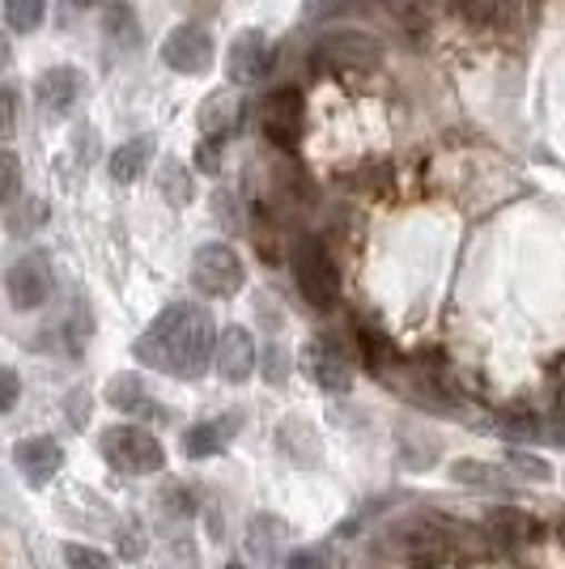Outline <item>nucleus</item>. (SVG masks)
<instances>
[{"instance_id": "c9c22d12", "label": "nucleus", "mask_w": 565, "mask_h": 569, "mask_svg": "<svg viewBox=\"0 0 565 569\" xmlns=\"http://www.w3.org/2000/svg\"><path fill=\"white\" fill-rule=\"evenodd\" d=\"M200 167H205V170H217V144H212V141L200 144Z\"/></svg>"}, {"instance_id": "4c0bfd02", "label": "nucleus", "mask_w": 565, "mask_h": 569, "mask_svg": "<svg viewBox=\"0 0 565 569\" xmlns=\"http://www.w3.org/2000/svg\"><path fill=\"white\" fill-rule=\"evenodd\" d=\"M9 64V39H4V30H0V69Z\"/></svg>"}, {"instance_id": "dca6fc26", "label": "nucleus", "mask_w": 565, "mask_h": 569, "mask_svg": "<svg viewBox=\"0 0 565 569\" xmlns=\"http://www.w3.org/2000/svg\"><path fill=\"white\" fill-rule=\"evenodd\" d=\"M485 527L494 531L502 545H532V540H541V519H532L518 506H497V510H489Z\"/></svg>"}, {"instance_id": "2eb2a0df", "label": "nucleus", "mask_w": 565, "mask_h": 569, "mask_svg": "<svg viewBox=\"0 0 565 569\" xmlns=\"http://www.w3.org/2000/svg\"><path fill=\"white\" fill-rule=\"evenodd\" d=\"M450 480L455 485H472V489H489V493H515V476L502 463H485V459H455L450 463Z\"/></svg>"}, {"instance_id": "2f4dec72", "label": "nucleus", "mask_w": 565, "mask_h": 569, "mask_svg": "<svg viewBox=\"0 0 565 569\" xmlns=\"http://www.w3.org/2000/svg\"><path fill=\"white\" fill-rule=\"evenodd\" d=\"M497 421H502V433H541V417H536V412H515V408H511V412H502Z\"/></svg>"}, {"instance_id": "c756f323", "label": "nucleus", "mask_w": 565, "mask_h": 569, "mask_svg": "<svg viewBox=\"0 0 565 569\" xmlns=\"http://www.w3.org/2000/svg\"><path fill=\"white\" fill-rule=\"evenodd\" d=\"M18 116H22V98H18V90L0 86V141H9V137L18 132Z\"/></svg>"}, {"instance_id": "f257e3e1", "label": "nucleus", "mask_w": 565, "mask_h": 569, "mask_svg": "<svg viewBox=\"0 0 565 569\" xmlns=\"http://www.w3.org/2000/svg\"><path fill=\"white\" fill-rule=\"evenodd\" d=\"M212 319L205 307L191 302H170V307L137 336L132 353L149 370H162L175 379H200L212 366Z\"/></svg>"}, {"instance_id": "423d86ee", "label": "nucleus", "mask_w": 565, "mask_h": 569, "mask_svg": "<svg viewBox=\"0 0 565 569\" xmlns=\"http://www.w3.org/2000/svg\"><path fill=\"white\" fill-rule=\"evenodd\" d=\"M56 289V272L43 251H26L4 272V293L18 310H39Z\"/></svg>"}, {"instance_id": "f3484780", "label": "nucleus", "mask_w": 565, "mask_h": 569, "mask_svg": "<svg viewBox=\"0 0 565 569\" xmlns=\"http://www.w3.org/2000/svg\"><path fill=\"white\" fill-rule=\"evenodd\" d=\"M149 162H153V137H132L111 153V179L128 188L149 170Z\"/></svg>"}, {"instance_id": "0eeeda50", "label": "nucleus", "mask_w": 565, "mask_h": 569, "mask_svg": "<svg viewBox=\"0 0 565 569\" xmlns=\"http://www.w3.org/2000/svg\"><path fill=\"white\" fill-rule=\"evenodd\" d=\"M212 56H217V51H212L209 30L196 22L175 26L162 43V60L175 72H184V77H205V72L212 69Z\"/></svg>"}, {"instance_id": "473e14b6", "label": "nucleus", "mask_w": 565, "mask_h": 569, "mask_svg": "<svg viewBox=\"0 0 565 569\" xmlns=\"http://www.w3.org/2000/svg\"><path fill=\"white\" fill-rule=\"evenodd\" d=\"M18 396H22V379H18L9 366H0V417H4V412H13Z\"/></svg>"}, {"instance_id": "f03ea898", "label": "nucleus", "mask_w": 565, "mask_h": 569, "mask_svg": "<svg viewBox=\"0 0 565 569\" xmlns=\"http://www.w3.org/2000/svg\"><path fill=\"white\" fill-rule=\"evenodd\" d=\"M102 459L123 476H153L166 468V447L141 426H111L98 438Z\"/></svg>"}, {"instance_id": "412c9836", "label": "nucleus", "mask_w": 565, "mask_h": 569, "mask_svg": "<svg viewBox=\"0 0 565 569\" xmlns=\"http://www.w3.org/2000/svg\"><path fill=\"white\" fill-rule=\"evenodd\" d=\"M235 111H238L235 94H226V90H217V94H209L205 102H200V132H205L209 141H217V137H226V132L235 128Z\"/></svg>"}, {"instance_id": "1a4fd4ad", "label": "nucleus", "mask_w": 565, "mask_h": 569, "mask_svg": "<svg viewBox=\"0 0 565 569\" xmlns=\"http://www.w3.org/2000/svg\"><path fill=\"white\" fill-rule=\"evenodd\" d=\"M303 366L315 387H324L328 396H349L354 391V361L340 353L331 340H310L303 349Z\"/></svg>"}, {"instance_id": "4468645a", "label": "nucleus", "mask_w": 565, "mask_h": 569, "mask_svg": "<svg viewBox=\"0 0 565 569\" xmlns=\"http://www.w3.org/2000/svg\"><path fill=\"white\" fill-rule=\"evenodd\" d=\"M238 426H242V417L230 412V417H212V421H200V426H191L184 433V451L188 459H212V455H221L230 442H235Z\"/></svg>"}, {"instance_id": "bb28decb", "label": "nucleus", "mask_w": 565, "mask_h": 569, "mask_svg": "<svg viewBox=\"0 0 565 569\" xmlns=\"http://www.w3.org/2000/svg\"><path fill=\"white\" fill-rule=\"evenodd\" d=\"M65 566L69 569H116L107 552H98L90 545H65Z\"/></svg>"}, {"instance_id": "f8f14e48", "label": "nucleus", "mask_w": 565, "mask_h": 569, "mask_svg": "<svg viewBox=\"0 0 565 569\" xmlns=\"http://www.w3.org/2000/svg\"><path fill=\"white\" fill-rule=\"evenodd\" d=\"M272 69V43L264 30H242L235 43H230V56H226V72L235 86H256L264 81V72Z\"/></svg>"}, {"instance_id": "b1692460", "label": "nucleus", "mask_w": 565, "mask_h": 569, "mask_svg": "<svg viewBox=\"0 0 565 569\" xmlns=\"http://www.w3.org/2000/svg\"><path fill=\"white\" fill-rule=\"evenodd\" d=\"M43 18H48V0H4V22H9V30H18V34L39 30Z\"/></svg>"}, {"instance_id": "7c9ffc66", "label": "nucleus", "mask_w": 565, "mask_h": 569, "mask_svg": "<svg viewBox=\"0 0 565 569\" xmlns=\"http://www.w3.org/2000/svg\"><path fill=\"white\" fill-rule=\"evenodd\" d=\"M116 545H119V552H123V557H128V561H137V557H145V536H141V522H137V519L119 522V531H116Z\"/></svg>"}, {"instance_id": "cd10ccee", "label": "nucleus", "mask_w": 565, "mask_h": 569, "mask_svg": "<svg viewBox=\"0 0 565 569\" xmlns=\"http://www.w3.org/2000/svg\"><path fill=\"white\" fill-rule=\"evenodd\" d=\"M285 569H345L340 566V557L331 552V548H303V552H294Z\"/></svg>"}, {"instance_id": "6e6552de", "label": "nucleus", "mask_w": 565, "mask_h": 569, "mask_svg": "<svg viewBox=\"0 0 565 569\" xmlns=\"http://www.w3.org/2000/svg\"><path fill=\"white\" fill-rule=\"evenodd\" d=\"M259 128L277 149H294L303 137V94L298 90H272L259 102Z\"/></svg>"}, {"instance_id": "72a5a7b5", "label": "nucleus", "mask_w": 565, "mask_h": 569, "mask_svg": "<svg viewBox=\"0 0 565 569\" xmlns=\"http://www.w3.org/2000/svg\"><path fill=\"white\" fill-rule=\"evenodd\" d=\"M162 569H200L191 540H175V545H170V552H166V566Z\"/></svg>"}, {"instance_id": "20e7f679", "label": "nucleus", "mask_w": 565, "mask_h": 569, "mask_svg": "<svg viewBox=\"0 0 565 569\" xmlns=\"http://www.w3.org/2000/svg\"><path fill=\"white\" fill-rule=\"evenodd\" d=\"M242 281H247V268H242V260H238V251L230 242H205L191 256V284L205 298H235Z\"/></svg>"}, {"instance_id": "7ed1b4c3", "label": "nucleus", "mask_w": 565, "mask_h": 569, "mask_svg": "<svg viewBox=\"0 0 565 569\" xmlns=\"http://www.w3.org/2000/svg\"><path fill=\"white\" fill-rule=\"evenodd\" d=\"M294 281H298V293L307 298V307L331 310L340 302V272L319 238H303L294 247Z\"/></svg>"}, {"instance_id": "58836bf2", "label": "nucleus", "mask_w": 565, "mask_h": 569, "mask_svg": "<svg viewBox=\"0 0 565 569\" xmlns=\"http://www.w3.org/2000/svg\"><path fill=\"white\" fill-rule=\"evenodd\" d=\"M69 4H77V9H90V4H95V0H69Z\"/></svg>"}, {"instance_id": "c85d7f7f", "label": "nucleus", "mask_w": 565, "mask_h": 569, "mask_svg": "<svg viewBox=\"0 0 565 569\" xmlns=\"http://www.w3.org/2000/svg\"><path fill=\"white\" fill-rule=\"evenodd\" d=\"M43 221H48V204H43V200H26L22 209L9 217V230H13V234H30V230H39Z\"/></svg>"}, {"instance_id": "4be33fe9", "label": "nucleus", "mask_w": 565, "mask_h": 569, "mask_svg": "<svg viewBox=\"0 0 565 569\" xmlns=\"http://www.w3.org/2000/svg\"><path fill=\"white\" fill-rule=\"evenodd\" d=\"M281 545H285V522L277 515L251 519V552H259L264 561H281Z\"/></svg>"}, {"instance_id": "a211bd4d", "label": "nucleus", "mask_w": 565, "mask_h": 569, "mask_svg": "<svg viewBox=\"0 0 565 569\" xmlns=\"http://www.w3.org/2000/svg\"><path fill=\"white\" fill-rule=\"evenodd\" d=\"M277 447H281L294 463H315L319 459V433L303 421V417H285L277 429Z\"/></svg>"}, {"instance_id": "aec40b11", "label": "nucleus", "mask_w": 565, "mask_h": 569, "mask_svg": "<svg viewBox=\"0 0 565 569\" xmlns=\"http://www.w3.org/2000/svg\"><path fill=\"white\" fill-rule=\"evenodd\" d=\"M102 34H107V43L119 51H132L137 43H141V22H137V13L119 0V4H111L107 13H102Z\"/></svg>"}, {"instance_id": "393cba45", "label": "nucleus", "mask_w": 565, "mask_h": 569, "mask_svg": "<svg viewBox=\"0 0 565 569\" xmlns=\"http://www.w3.org/2000/svg\"><path fill=\"white\" fill-rule=\"evenodd\" d=\"M18 191H22V158L13 149H0V209L18 200Z\"/></svg>"}, {"instance_id": "e433bc0d", "label": "nucleus", "mask_w": 565, "mask_h": 569, "mask_svg": "<svg viewBox=\"0 0 565 569\" xmlns=\"http://www.w3.org/2000/svg\"><path fill=\"white\" fill-rule=\"evenodd\" d=\"M455 9H464V13H472V18H480V4L476 0H450Z\"/></svg>"}, {"instance_id": "a878e982", "label": "nucleus", "mask_w": 565, "mask_h": 569, "mask_svg": "<svg viewBox=\"0 0 565 569\" xmlns=\"http://www.w3.org/2000/svg\"><path fill=\"white\" fill-rule=\"evenodd\" d=\"M162 191L170 204H188L191 200V179H188V167L184 162H162Z\"/></svg>"}, {"instance_id": "ddd939ff", "label": "nucleus", "mask_w": 565, "mask_h": 569, "mask_svg": "<svg viewBox=\"0 0 565 569\" xmlns=\"http://www.w3.org/2000/svg\"><path fill=\"white\" fill-rule=\"evenodd\" d=\"M39 107H43V116L51 119H65L72 111V102L81 98V72L72 69V64H56L39 77Z\"/></svg>"}, {"instance_id": "f704fd0d", "label": "nucleus", "mask_w": 565, "mask_h": 569, "mask_svg": "<svg viewBox=\"0 0 565 569\" xmlns=\"http://www.w3.org/2000/svg\"><path fill=\"white\" fill-rule=\"evenodd\" d=\"M268 361H272V366H268V379L281 382L285 379V353L281 349H268Z\"/></svg>"}, {"instance_id": "ea45409f", "label": "nucleus", "mask_w": 565, "mask_h": 569, "mask_svg": "<svg viewBox=\"0 0 565 569\" xmlns=\"http://www.w3.org/2000/svg\"><path fill=\"white\" fill-rule=\"evenodd\" d=\"M226 569H247V566H238V561H230V566H226Z\"/></svg>"}, {"instance_id": "6ab92c4d", "label": "nucleus", "mask_w": 565, "mask_h": 569, "mask_svg": "<svg viewBox=\"0 0 565 569\" xmlns=\"http://www.w3.org/2000/svg\"><path fill=\"white\" fill-rule=\"evenodd\" d=\"M107 403L119 412H132V417H153L158 412V403L145 396V382L137 375H116L107 382Z\"/></svg>"}, {"instance_id": "9b49d317", "label": "nucleus", "mask_w": 565, "mask_h": 569, "mask_svg": "<svg viewBox=\"0 0 565 569\" xmlns=\"http://www.w3.org/2000/svg\"><path fill=\"white\" fill-rule=\"evenodd\" d=\"M256 361H259L256 340H251L247 328L230 323L226 332L217 336V345H212V366H217V375L226 382H247L256 375Z\"/></svg>"}, {"instance_id": "39448f33", "label": "nucleus", "mask_w": 565, "mask_h": 569, "mask_svg": "<svg viewBox=\"0 0 565 569\" xmlns=\"http://www.w3.org/2000/svg\"><path fill=\"white\" fill-rule=\"evenodd\" d=\"M383 48L361 30H331L315 43V69L319 72H370L378 69Z\"/></svg>"}, {"instance_id": "9d476101", "label": "nucleus", "mask_w": 565, "mask_h": 569, "mask_svg": "<svg viewBox=\"0 0 565 569\" xmlns=\"http://www.w3.org/2000/svg\"><path fill=\"white\" fill-rule=\"evenodd\" d=\"M13 463H18V472L30 489H43L56 480V472L65 468V451H60V442L48 438V433H34V438H22L18 447H13Z\"/></svg>"}, {"instance_id": "5701e85b", "label": "nucleus", "mask_w": 565, "mask_h": 569, "mask_svg": "<svg viewBox=\"0 0 565 569\" xmlns=\"http://www.w3.org/2000/svg\"><path fill=\"white\" fill-rule=\"evenodd\" d=\"M511 476H518V480H532V485H548L553 480V463L548 459H541V455L532 451H518V447H511L506 451V463H502Z\"/></svg>"}]
</instances>
